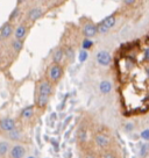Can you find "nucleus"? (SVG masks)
I'll return each mask as SVG.
<instances>
[{
  "label": "nucleus",
  "instance_id": "f257e3e1",
  "mask_svg": "<svg viewBox=\"0 0 149 158\" xmlns=\"http://www.w3.org/2000/svg\"><path fill=\"white\" fill-rule=\"evenodd\" d=\"M54 92V84L50 83L47 78L41 79L36 84L35 91V106L40 109L47 108L49 100Z\"/></svg>",
  "mask_w": 149,
  "mask_h": 158
},
{
  "label": "nucleus",
  "instance_id": "f03ea898",
  "mask_svg": "<svg viewBox=\"0 0 149 158\" xmlns=\"http://www.w3.org/2000/svg\"><path fill=\"white\" fill-rule=\"evenodd\" d=\"M64 74V70L62 64H57V63H51L47 69V76L45 78L49 80L50 83H53L54 85L58 84L61 81V79L63 78Z\"/></svg>",
  "mask_w": 149,
  "mask_h": 158
},
{
  "label": "nucleus",
  "instance_id": "7ed1b4c3",
  "mask_svg": "<svg viewBox=\"0 0 149 158\" xmlns=\"http://www.w3.org/2000/svg\"><path fill=\"white\" fill-rule=\"evenodd\" d=\"M117 23V16L115 14H111L103 19L99 23H97V29H98V34H106L109 33V29H112Z\"/></svg>",
  "mask_w": 149,
  "mask_h": 158
},
{
  "label": "nucleus",
  "instance_id": "20e7f679",
  "mask_svg": "<svg viewBox=\"0 0 149 158\" xmlns=\"http://www.w3.org/2000/svg\"><path fill=\"white\" fill-rule=\"evenodd\" d=\"M82 34L84 35V37H87V39L95 37L98 34L97 25L93 23L92 21H85L84 25L82 26Z\"/></svg>",
  "mask_w": 149,
  "mask_h": 158
},
{
  "label": "nucleus",
  "instance_id": "39448f33",
  "mask_svg": "<svg viewBox=\"0 0 149 158\" xmlns=\"http://www.w3.org/2000/svg\"><path fill=\"white\" fill-rule=\"evenodd\" d=\"M26 152H27V149H26L25 145L18 143L12 145V148L10 150V153H8V157L10 158H25Z\"/></svg>",
  "mask_w": 149,
  "mask_h": 158
},
{
  "label": "nucleus",
  "instance_id": "423d86ee",
  "mask_svg": "<svg viewBox=\"0 0 149 158\" xmlns=\"http://www.w3.org/2000/svg\"><path fill=\"white\" fill-rule=\"evenodd\" d=\"M96 59H97L98 64L101 65V66H109L112 62V56L109 51L100 50V51H98V54L96 55Z\"/></svg>",
  "mask_w": 149,
  "mask_h": 158
},
{
  "label": "nucleus",
  "instance_id": "0eeeda50",
  "mask_svg": "<svg viewBox=\"0 0 149 158\" xmlns=\"http://www.w3.org/2000/svg\"><path fill=\"white\" fill-rule=\"evenodd\" d=\"M16 128V121L12 118H0V129L4 131V133H7V131H11L13 129Z\"/></svg>",
  "mask_w": 149,
  "mask_h": 158
},
{
  "label": "nucleus",
  "instance_id": "6e6552de",
  "mask_svg": "<svg viewBox=\"0 0 149 158\" xmlns=\"http://www.w3.org/2000/svg\"><path fill=\"white\" fill-rule=\"evenodd\" d=\"M43 16V10L41 7H34L27 13L26 15V20L30 22V23H34L37 20H40Z\"/></svg>",
  "mask_w": 149,
  "mask_h": 158
},
{
  "label": "nucleus",
  "instance_id": "1a4fd4ad",
  "mask_svg": "<svg viewBox=\"0 0 149 158\" xmlns=\"http://www.w3.org/2000/svg\"><path fill=\"white\" fill-rule=\"evenodd\" d=\"M14 26H13V22H10L7 21L5 22L2 27L0 28V39L1 40H7L10 39L12 35L14 34Z\"/></svg>",
  "mask_w": 149,
  "mask_h": 158
},
{
  "label": "nucleus",
  "instance_id": "9d476101",
  "mask_svg": "<svg viewBox=\"0 0 149 158\" xmlns=\"http://www.w3.org/2000/svg\"><path fill=\"white\" fill-rule=\"evenodd\" d=\"M95 143L97 147L101 149H106L111 144V138L104 133H98L95 135Z\"/></svg>",
  "mask_w": 149,
  "mask_h": 158
},
{
  "label": "nucleus",
  "instance_id": "9b49d317",
  "mask_svg": "<svg viewBox=\"0 0 149 158\" xmlns=\"http://www.w3.org/2000/svg\"><path fill=\"white\" fill-rule=\"evenodd\" d=\"M29 31V27L26 23H20L18 27H15L14 29V39L16 40H23L26 37V35Z\"/></svg>",
  "mask_w": 149,
  "mask_h": 158
},
{
  "label": "nucleus",
  "instance_id": "f8f14e48",
  "mask_svg": "<svg viewBox=\"0 0 149 158\" xmlns=\"http://www.w3.org/2000/svg\"><path fill=\"white\" fill-rule=\"evenodd\" d=\"M51 58H53V63L62 64V62H63L65 58L64 48H61V47L55 48L54 51H53V54H51Z\"/></svg>",
  "mask_w": 149,
  "mask_h": 158
},
{
  "label": "nucleus",
  "instance_id": "ddd939ff",
  "mask_svg": "<svg viewBox=\"0 0 149 158\" xmlns=\"http://www.w3.org/2000/svg\"><path fill=\"white\" fill-rule=\"evenodd\" d=\"M5 137L8 139V141H13V142H19L23 138V134L21 130H19L18 128L13 129L11 131H7V133H4Z\"/></svg>",
  "mask_w": 149,
  "mask_h": 158
},
{
  "label": "nucleus",
  "instance_id": "4468645a",
  "mask_svg": "<svg viewBox=\"0 0 149 158\" xmlns=\"http://www.w3.org/2000/svg\"><path fill=\"white\" fill-rule=\"evenodd\" d=\"M12 148L11 142L8 139H2L0 141V158H6L10 153V150Z\"/></svg>",
  "mask_w": 149,
  "mask_h": 158
},
{
  "label": "nucleus",
  "instance_id": "2eb2a0df",
  "mask_svg": "<svg viewBox=\"0 0 149 158\" xmlns=\"http://www.w3.org/2000/svg\"><path fill=\"white\" fill-rule=\"evenodd\" d=\"M35 114V105H29V106H26L25 108L20 112V118L23 120H29L34 116Z\"/></svg>",
  "mask_w": 149,
  "mask_h": 158
},
{
  "label": "nucleus",
  "instance_id": "dca6fc26",
  "mask_svg": "<svg viewBox=\"0 0 149 158\" xmlns=\"http://www.w3.org/2000/svg\"><path fill=\"white\" fill-rule=\"evenodd\" d=\"M112 89H113V86H112V83H111V81H109V80H103V81H101V83L99 84V91L103 94L111 93Z\"/></svg>",
  "mask_w": 149,
  "mask_h": 158
},
{
  "label": "nucleus",
  "instance_id": "f3484780",
  "mask_svg": "<svg viewBox=\"0 0 149 158\" xmlns=\"http://www.w3.org/2000/svg\"><path fill=\"white\" fill-rule=\"evenodd\" d=\"M23 45H25V42L23 40H16L14 39L12 41V49L14 50L15 52H20L21 50L23 49Z\"/></svg>",
  "mask_w": 149,
  "mask_h": 158
},
{
  "label": "nucleus",
  "instance_id": "a211bd4d",
  "mask_svg": "<svg viewBox=\"0 0 149 158\" xmlns=\"http://www.w3.org/2000/svg\"><path fill=\"white\" fill-rule=\"evenodd\" d=\"M93 45H95V43H93V41H92L91 39L85 37V39L82 41V49L86 50V51H89L90 49H92Z\"/></svg>",
  "mask_w": 149,
  "mask_h": 158
},
{
  "label": "nucleus",
  "instance_id": "6ab92c4d",
  "mask_svg": "<svg viewBox=\"0 0 149 158\" xmlns=\"http://www.w3.org/2000/svg\"><path fill=\"white\" fill-rule=\"evenodd\" d=\"M20 12H21V10H20V6H16L14 10L11 12V14H10V16H8V21L10 22H13L14 20H16L18 19V16L20 15Z\"/></svg>",
  "mask_w": 149,
  "mask_h": 158
},
{
  "label": "nucleus",
  "instance_id": "aec40b11",
  "mask_svg": "<svg viewBox=\"0 0 149 158\" xmlns=\"http://www.w3.org/2000/svg\"><path fill=\"white\" fill-rule=\"evenodd\" d=\"M64 55H65V58H68L70 62H72L74 58V51L71 47H66L64 48Z\"/></svg>",
  "mask_w": 149,
  "mask_h": 158
},
{
  "label": "nucleus",
  "instance_id": "412c9836",
  "mask_svg": "<svg viewBox=\"0 0 149 158\" xmlns=\"http://www.w3.org/2000/svg\"><path fill=\"white\" fill-rule=\"evenodd\" d=\"M85 138H86V130L84 128H80L78 130V134H77V139L79 143H82L85 141Z\"/></svg>",
  "mask_w": 149,
  "mask_h": 158
},
{
  "label": "nucleus",
  "instance_id": "4be33fe9",
  "mask_svg": "<svg viewBox=\"0 0 149 158\" xmlns=\"http://www.w3.org/2000/svg\"><path fill=\"white\" fill-rule=\"evenodd\" d=\"M149 152V144L144 143L141 145V149H140V156L141 157H146Z\"/></svg>",
  "mask_w": 149,
  "mask_h": 158
},
{
  "label": "nucleus",
  "instance_id": "5701e85b",
  "mask_svg": "<svg viewBox=\"0 0 149 158\" xmlns=\"http://www.w3.org/2000/svg\"><path fill=\"white\" fill-rule=\"evenodd\" d=\"M87 57H89V52L86 51V50L82 49L79 51V54H78V59H79L80 63H83V62H85L86 59H87Z\"/></svg>",
  "mask_w": 149,
  "mask_h": 158
},
{
  "label": "nucleus",
  "instance_id": "b1692460",
  "mask_svg": "<svg viewBox=\"0 0 149 158\" xmlns=\"http://www.w3.org/2000/svg\"><path fill=\"white\" fill-rule=\"evenodd\" d=\"M140 137L144 139V141H149V128L148 129H144L143 131H141L140 134Z\"/></svg>",
  "mask_w": 149,
  "mask_h": 158
},
{
  "label": "nucleus",
  "instance_id": "393cba45",
  "mask_svg": "<svg viewBox=\"0 0 149 158\" xmlns=\"http://www.w3.org/2000/svg\"><path fill=\"white\" fill-rule=\"evenodd\" d=\"M133 129H134V124L132 123V122H128V123L125 124V130H126L127 133H130V131H133Z\"/></svg>",
  "mask_w": 149,
  "mask_h": 158
},
{
  "label": "nucleus",
  "instance_id": "a878e982",
  "mask_svg": "<svg viewBox=\"0 0 149 158\" xmlns=\"http://www.w3.org/2000/svg\"><path fill=\"white\" fill-rule=\"evenodd\" d=\"M101 158H117V156H115L113 152H111V151H109V152L104 153V156H103Z\"/></svg>",
  "mask_w": 149,
  "mask_h": 158
},
{
  "label": "nucleus",
  "instance_id": "bb28decb",
  "mask_svg": "<svg viewBox=\"0 0 149 158\" xmlns=\"http://www.w3.org/2000/svg\"><path fill=\"white\" fill-rule=\"evenodd\" d=\"M136 1H138V0H124V4L127 6H132V5H134Z\"/></svg>",
  "mask_w": 149,
  "mask_h": 158
},
{
  "label": "nucleus",
  "instance_id": "cd10ccee",
  "mask_svg": "<svg viewBox=\"0 0 149 158\" xmlns=\"http://www.w3.org/2000/svg\"><path fill=\"white\" fill-rule=\"evenodd\" d=\"M144 59H146V60H148V62H149V48H147V49H144Z\"/></svg>",
  "mask_w": 149,
  "mask_h": 158
},
{
  "label": "nucleus",
  "instance_id": "c85d7f7f",
  "mask_svg": "<svg viewBox=\"0 0 149 158\" xmlns=\"http://www.w3.org/2000/svg\"><path fill=\"white\" fill-rule=\"evenodd\" d=\"M27 0H16V5L18 6H20V5H22V4H25Z\"/></svg>",
  "mask_w": 149,
  "mask_h": 158
},
{
  "label": "nucleus",
  "instance_id": "c756f323",
  "mask_svg": "<svg viewBox=\"0 0 149 158\" xmlns=\"http://www.w3.org/2000/svg\"><path fill=\"white\" fill-rule=\"evenodd\" d=\"M146 73H147V77L149 78V66H147V69H146Z\"/></svg>",
  "mask_w": 149,
  "mask_h": 158
},
{
  "label": "nucleus",
  "instance_id": "7c9ffc66",
  "mask_svg": "<svg viewBox=\"0 0 149 158\" xmlns=\"http://www.w3.org/2000/svg\"><path fill=\"white\" fill-rule=\"evenodd\" d=\"M86 158H96V156H95V155H92V153H91V155H89V156H87Z\"/></svg>",
  "mask_w": 149,
  "mask_h": 158
},
{
  "label": "nucleus",
  "instance_id": "2f4dec72",
  "mask_svg": "<svg viewBox=\"0 0 149 158\" xmlns=\"http://www.w3.org/2000/svg\"><path fill=\"white\" fill-rule=\"evenodd\" d=\"M27 158H36V157H35V156H28Z\"/></svg>",
  "mask_w": 149,
  "mask_h": 158
}]
</instances>
